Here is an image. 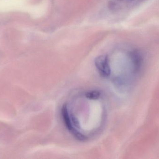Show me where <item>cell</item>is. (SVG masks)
<instances>
[{"instance_id": "3957f363", "label": "cell", "mask_w": 159, "mask_h": 159, "mask_svg": "<svg viewBox=\"0 0 159 159\" xmlns=\"http://www.w3.org/2000/svg\"><path fill=\"white\" fill-rule=\"evenodd\" d=\"M101 92L99 91H89L86 92L85 94V97L89 100H97L99 99L101 96Z\"/></svg>"}, {"instance_id": "6da1fadb", "label": "cell", "mask_w": 159, "mask_h": 159, "mask_svg": "<svg viewBox=\"0 0 159 159\" xmlns=\"http://www.w3.org/2000/svg\"><path fill=\"white\" fill-rule=\"evenodd\" d=\"M61 116L65 127L70 133L79 141H84L86 137L83 134L79 132L75 127L73 122L72 121L70 117L68 112V107L66 105H64L61 108Z\"/></svg>"}, {"instance_id": "7a4b0ae2", "label": "cell", "mask_w": 159, "mask_h": 159, "mask_svg": "<svg viewBox=\"0 0 159 159\" xmlns=\"http://www.w3.org/2000/svg\"><path fill=\"white\" fill-rule=\"evenodd\" d=\"M95 67L100 74L103 77H108L111 74V69L109 65V59L107 55L98 56L94 60Z\"/></svg>"}]
</instances>
